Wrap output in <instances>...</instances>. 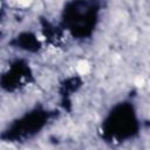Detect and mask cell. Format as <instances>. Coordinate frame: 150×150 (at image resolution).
Segmentation results:
<instances>
[{
    "label": "cell",
    "instance_id": "cell-4",
    "mask_svg": "<svg viewBox=\"0 0 150 150\" xmlns=\"http://www.w3.org/2000/svg\"><path fill=\"white\" fill-rule=\"evenodd\" d=\"M0 6H1V2H0Z\"/></svg>",
    "mask_w": 150,
    "mask_h": 150
},
{
    "label": "cell",
    "instance_id": "cell-3",
    "mask_svg": "<svg viewBox=\"0 0 150 150\" xmlns=\"http://www.w3.org/2000/svg\"><path fill=\"white\" fill-rule=\"evenodd\" d=\"M143 84V79L142 77H137L136 80V86H142Z\"/></svg>",
    "mask_w": 150,
    "mask_h": 150
},
{
    "label": "cell",
    "instance_id": "cell-2",
    "mask_svg": "<svg viewBox=\"0 0 150 150\" xmlns=\"http://www.w3.org/2000/svg\"><path fill=\"white\" fill-rule=\"evenodd\" d=\"M33 0H18V2L21 5V6H28Z\"/></svg>",
    "mask_w": 150,
    "mask_h": 150
},
{
    "label": "cell",
    "instance_id": "cell-1",
    "mask_svg": "<svg viewBox=\"0 0 150 150\" xmlns=\"http://www.w3.org/2000/svg\"><path fill=\"white\" fill-rule=\"evenodd\" d=\"M76 69H77V71H79L80 74L84 75V74H87V73L89 71V64H88V62H86V61H80V62L77 63V66H76Z\"/></svg>",
    "mask_w": 150,
    "mask_h": 150
}]
</instances>
